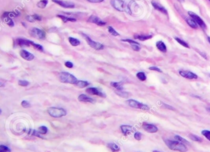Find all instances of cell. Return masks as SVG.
Here are the masks:
<instances>
[{
    "label": "cell",
    "instance_id": "cell-46",
    "mask_svg": "<svg viewBox=\"0 0 210 152\" xmlns=\"http://www.w3.org/2000/svg\"><path fill=\"white\" fill-rule=\"evenodd\" d=\"M90 3H99L104 1V0H87Z\"/></svg>",
    "mask_w": 210,
    "mask_h": 152
},
{
    "label": "cell",
    "instance_id": "cell-5",
    "mask_svg": "<svg viewBox=\"0 0 210 152\" xmlns=\"http://www.w3.org/2000/svg\"><path fill=\"white\" fill-rule=\"evenodd\" d=\"M83 36L85 37V39L86 40V42H87L88 44L91 47L93 48V49H94V50H103V49H104V45H102L101 43L96 42H94V41H93V40H92L91 39V38L89 37V36L86 35L85 34H84Z\"/></svg>",
    "mask_w": 210,
    "mask_h": 152
},
{
    "label": "cell",
    "instance_id": "cell-1",
    "mask_svg": "<svg viewBox=\"0 0 210 152\" xmlns=\"http://www.w3.org/2000/svg\"><path fill=\"white\" fill-rule=\"evenodd\" d=\"M163 141L166 146L171 150L178 151L180 152H186L188 151L187 146L183 143L178 141H171V140L163 138Z\"/></svg>",
    "mask_w": 210,
    "mask_h": 152
},
{
    "label": "cell",
    "instance_id": "cell-4",
    "mask_svg": "<svg viewBox=\"0 0 210 152\" xmlns=\"http://www.w3.org/2000/svg\"><path fill=\"white\" fill-rule=\"evenodd\" d=\"M126 103H127V105H128L129 106H131V108L140 109L143 111H147L149 110V107L147 105L141 103H140L138 101H136L134 100H131V99L128 100L126 101Z\"/></svg>",
    "mask_w": 210,
    "mask_h": 152
},
{
    "label": "cell",
    "instance_id": "cell-29",
    "mask_svg": "<svg viewBox=\"0 0 210 152\" xmlns=\"http://www.w3.org/2000/svg\"><path fill=\"white\" fill-rule=\"evenodd\" d=\"M48 3V0H41L40 1L37 3V6L41 8V9H44V8L46 7V6H47Z\"/></svg>",
    "mask_w": 210,
    "mask_h": 152
},
{
    "label": "cell",
    "instance_id": "cell-38",
    "mask_svg": "<svg viewBox=\"0 0 210 152\" xmlns=\"http://www.w3.org/2000/svg\"><path fill=\"white\" fill-rule=\"evenodd\" d=\"M11 149L5 145L0 146V152H11Z\"/></svg>",
    "mask_w": 210,
    "mask_h": 152
},
{
    "label": "cell",
    "instance_id": "cell-44",
    "mask_svg": "<svg viewBox=\"0 0 210 152\" xmlns=\"http://www.w3.org/2000/svg\"><path fill=\"white\" fill-rule=\"evenodd\" d=\"M65 66L68 68H72L73 66V64L72 63L70 62V61H67V62L65 63Z\"/></svg>",
    "mask_w": 210,
    "mask_h": 152
},
{
    "label": "cell",
    "instance_id": "cell-23",
    "mask_svg": "<svg viewBox=\"0 0 210 152\" xmlns=\"http://www.w3.org/2000/svg\"><path fill=\"white\" fill-rule=\"evenodd\" d=\"M189 137L192 140V141H193L197 142H199V143H201V142H203L202 138H201L200 137H199V136H197V135H196L193 134H189Z\"/></svg>",
    "mask_w": 210,
    "mask_h": 152
},
{
    "label": "cell",
    "instance_id": "cell-40",
    "mask_svg": "<svg viewBox=\"0 0 210 152\" xmlns=\"http://www.w3.org/2000/svg\"><path fill=\"white\" fill-rule=\"evenodd\" d=\"M21 105L23 108H30L31 106V105L29 102H28L27 101H25V100H23L22 101L21 103Z\"/></svg>",
    "mask_w": 210,
    "mask_h": 152
},
{
    "label": "cell",
    "instance_id": "cell-49",
    "mask_svg": "<svg viewBox=\"0 0 210 152\" xmlns=\"http://www.w3.org/2000/svg\"><path fill=\"white\" fill-rule=\"evenodd\" d=\"M153 152H162V151H158V150H154Z\"/></svg>",
    "mask_w": 210,
    "mask_h": 152
},
{
    "label": "cell",
    "instance_id": "cell-36",
    "mask_svg": "<svg viewBox=\"0 0 210 152\" xmlns=\"http://www.w3.org/2000/svg\"><path fill=\"white\" fill-rule=\"evenodd\" d=\"M108 30H109V32L110 33V34L111 35H112L113 36H118V35H119V34H118V33L116 30H115L112 27L109 26V27H108Z\"/></svg>",
    "mask_w": 210,
    "mask_h": 152
},
{
    "label": "cell",
    "instance_id": "cell-51",
    "mask_svg": "<svg viewBox=\"0 0 210 152\" xmlns=\"http://www.w3.org/2000/svg\"><path fill=\"white\" fill-rule=\"evenodd\" d=\"M209 111H210V108H209Z\"/></svg>",
    "mask_w": 210,
    "mask_h": 152
},
{
    "label": "cell",
    "instance_id": "cell-22",
    "mask_svg": "<svg viewBox=\"0 0 210 152\" xmlns=\"http://www.w3.org/2000/svg\"><path fill=\"white\" fill-rule=\"evenodd\" d=\"M152 35H142V34H136L134 35V39H138L141 41H145L147 40H149L152 39Z\"/></svg>",
    "mask_w": 210,
    "mask_h": 152
},
{
    "label": "cell",
    "instance_id": "cell-35",
    "mask_svg": "<svg viewBox=\"0 0 210 152\" xmlns=\"http://www.w3.org/2000/svg\"><path fill=\"white\" fill-rule=\"evenodd\" d=\"M174 39H175V40L177 41V42H178L179 44H180L181 45H182L183 47H186V48H189V46L188 43H186V42H184V41H183L182 40H181V39H179V38H177V37L174 38Z\"/></svg>",
    "mask_w": 210,
    "mask_h": 152
},
{
    "label": "cell",
    "instance_id": "cell-26",
    "mask_svg": "<svg viewBox=\"0 0 210 152\" xmlns=\"http://www.w3.org/2000/svg\"><path fill=\"white\" fill-rule=\"evenodd\" d=\"M57 17L59 18L60 19H61L64 22H67L68 21L75 22L76 20L75 19H74V18H67V17H65V16H62V15H58V16H57Z\"/></svg>",
    "mask_w": 210,
    "mask_h": 152
},
{
    "label": "cell",
    "instance_id": "cell-52",
    "mask_svg": "<svg viewBox=\"0 0 210 152\" xmlns=\"http://www.w3.org/2000/svg\"><path fill=\"white\" fill-rule=\"evenodd\" d=\"M208 1H210V0H208Z\"/></svg>",
    "mask_w": 210,
    "mask_h": 152
},
{
    "label": "cell",
    "instance_id": "cell-18",
    "mask_svg": "<svg viewBox=\"0 0 210 152\" xmlns=\"http://www.w3.org/2000/svg\"><path fill=\"white\" fill-rule=\"evenodd\" d=\"M78 100L80 101L85 102V103H94V102L93 98L88 97L86 95H84V94H81V95H80L79 97H78Z\"/></svg>",
    "mask_w": 210,
    "mask_h": 152
},
{
    "label": "cell",
    "instance_id": "cell-48",
    "mask_svg": "<svg viewBox=\"0 0 210 152\" xmlns=\"http://www.w3.org/2000/svg\"><path fill=\"white\" fill-rule=\"evenodd\" d=\"M178 1H179L180 3H182V2H184V0H178Z\"/></svg>",
    "mask_w": 210,
    "mask_h": 152
},
{
    "label": "cell",
    "instance_id": "cell-33",
    "mask_svg": "<svg viewBox=\"0 0 210 152\" xmlns=\"http://www.w3.org/2000/svg\"><path fill=\"white\" fill-rule=\"evenodd\" d=\"M110 85H111V86H112V87H114L115 88H116L117 90H123V87H122L121 84L120 83L111 82Z\"/></svg>",
    "mask_w": 210,
    "mask_h": 152
},
{
    "label": "cell",
    "instance_id": "cell-32",
    "mask_svg": "<svg viewBox=\"0 0 210 152\" xmlns=\"http://www.w3.org/2000/svg\"><path fill=\"white\" fill-rule=\"evenodd\" d=\"M174 138H176V141H179L180 142H182L183 143H186V144L189 145V142L187 141V140H186L185 138H182V137L179 136V135H175Z\"/></svg>",
    "mask_w": 210,
    "mask_h": 152
},
{
    "label": "cell",
    "instance_id": "cell-37",
    "mask_svg": "<svg viewBox=\"0 0 210 152\" xmlns=\"http://www.w3.org/2000/svg\"><path fill=\"white\" fill-rule=\"evenodd\" d=\"M201 134H202L205 137L207 138L208 141H210V131L208 130H203L201 131Z\"/></svg>",
    "mask_w": 210,
    "mask_h": 152
},
{
    "label": "cell",
    "instance_id": "cell-31",
    "mask_svg": "<svg viewBox=\"0 0 210 152\" xmlns=\"http://www.w3.org/2000/svg\"><path fill=\"white\" fill-rule=\"evenodd\" d=\"M136 76H137V77L138 78V79L140 80H141V81H145L146 80V79H147L146 74L144 72H138L137 74H136Z\"/></svg>",
    "mask_w": 210,
    "mask_h": 152
},
{
    "label": "cell",
    "instance_id": "cell-6",
    "mask_svg": "<svg viewBox=\"0 0 210 152\" xmlns=\"http://www.w3.org/2000/svg\"><path fill=\"white\" fill-rule=\"evenodd\" d=\"M188 13H189V15L190 16V17H191L192 18L194 19L195 21L197 23V24L202 28L203 29H207V25H206V24L202 20V19H201L200 17H199L198 15L194 13H193V12L192 11H189Z\"/></svg>",
    "mask_w": 210,
    "mask_h": 152
},
{
    "label": "cell",
    "instance_id": "cell-10",
    "mask_svg": "<svg viewBox=\"0 0 210 152\" xmlns=\"http://www.w3.org/2000/svg\"><path fill=\"white\" fill-rule=\"evenodd\" d=\"M86 92L89 94V95H97V96H99L101 97H103V98H105L106 96L104 93L101 92V91H99L97 88H94V87H90V88H88L86 90Z\"/></svg>",
    "mask_w": 210,
    "mask_h": 152
},
{
    "label": "cell",
    "instance_id": "cell-47",
    "mask_svg": "<svg viewBox=\"0 0 210 152\" xmlns=\"http://www.w3.org/2000/svg\"><path fill=\"white\" fill-rule=\"evenodd\" d=\"M33 18H34V19H35V20H42V18L40 17V16H39L38 15H36V14H35V15H33Z\"/></svg>",
    "mask_w": 210,
    "mask_h": 152
},
{
    "label": "cell",
    "instance_id": "cell-43",
    "mask_svg": "<svg viewBox=\"0 0 210 152\" xmlns=\"http://www.w3.org/2000/svg\"><path fill=\"white\" fill-rule=\"evenodd\" d=\"M149 69L151 70V71H157V72H162V71L160 69H159L157 67H155V66H152V67H150L149 68Z\"/></svg>",
    "mask_w": 210,
    "mask_h": 152
},
{
    "label": "cell",
    "instance_id": "cell-13",
    "mask_svg": "<svg viewBox=\"0 0 210 152\" xmlns=\"http://www.w3.org/2000/svg\"><path fill=\"white\" fill-rule=\"evenodd\" d=\"M53 2L57 4V5H60V6L65 7V8H74L75 7V5L73 3L68 2L66 1H62V0H52Z\"/></svg>",
    "mask_w": 210,
    "mask_h": 152
},
{
    "label": "cell",
    "instance_id": "cell-45",
    "mask_svg": "<svg viewBox=\"0 0 210 152\" xmlns=\"http://www.w3.org/2000/svg\"><path fill=\"white\" fill-rule=\"evenodd\" d=\"M27 20H28V22H33L35 21V19H34V18H33L32 16H28L27 17Z\"/></svg>",
    "mask_w": 210,
    "mask_h": 152
},
{
    "label": "cell",
    "instance_id": "cell-21",
    "mask_svg": "<svg viewBox=\"0 0 210 152\" xmlns=\"http://www.w3.org/2000/svg\"><path fill=\"white\" fill-rule=\"evenodd\" d=\"M156 46L160 51H162L163 53H166V51H167L166 47L165 44H164L162 42V41H159V42H156Z\"/></svg>",
    "mask_w": 210,
    "mask_h": 152
},
{
    "label": "cell",
    "instance_id": "cell-30",
    "mask_svg": "<svg viewBox=\"0 0 210 152\" xmlns=\"http://www.w3.org/2000/svg\"><path fill=\"white\" fill-rule=\"evenodd\" d=\"M31 45H32V47L34 49H35V50L40 51H43V48L42 45L35 43L34 42H32V41Z\"/></svg>",
    "mask_w": 210,
    "mask_h": 152
},
{
    "label": "cell",
    "instance_id": "cell-25",
    "mask_svg": "<svg viewBox=\"0 0 210 152\" xmlns=\"http://www.w3.org/2000/svg\"><path fill=\"white\" fill-rule=\"evenodd\" d=\"M78 88H85L87 86L89 85V83L87 81H83V80H78V82L76 83V84L75 85Z\"/></svg>",
    "mask_w": 210,
    "mask_h": 152
},
{
    "label": "cell",
    "instance_id": "cell-27",
    "mask_svg": "<svg viewBox=\"0 0 210 152\" xmlns=\"http://www.w3.org/2000/svg\"><path fill=\"white\" fill-rule=\"evenodd\" d=\"M108 147L110 150H112V151L113 152H117L120 150V147H119L117 144L115 143H110L108 144Z\"/></svg>",
    "mask_w": 210,
    "mask_h": 152
},
{
    "label": "cell",
    "instance_id": "cell-28",
    "mask_svg": "<svg viewBox=\"0 0 210 152\" xmlns=\"http://www.w3.org/2000/svg\"><path fill=\"white\" fill-rule=\"evenodd\" d=\"M115 93H116L118 96H120L122 98H128L129 96L128 93L126 92H123L122 91V90H116V91H115Z\"/></svg>",
    "mask_w": 210,
    "mask_h": 152
},
{
    "label": "cell",
    "instance_id": "cell-42",
    "mask_svg": "<svg viewBox=\"0 0 210 152\" xmlns=\"http://www.w3.org/2000/svg\"><path fill=\"white\" fill-rule=\"evenodd\" d=\"M134 137L135 138L136 140H137V141H141V138H142V134L140 133V132H136L134 135Z\"/></svg>",
    "mask_w": 210,
    "mask_h": 152
},
{
    "label": "cell",
    "instance_id": "cell-17",
    "mask_svg": "<svg viewBox=\"0 0 210 152\" xmlns=\"http://www.w3.org/2000/svg\"><path fill=\"white\" fill-rule=\"evenodd\" d=\"M1 18H2V20H3V21L5 22L6 24H7L9 26L13 27L14 26V22L12 21V19L10 17H9V16H8L7 13H4Z\"/></svg>",
    "mask_w": 210,
    "mask_h": 152
},
{
    "label": "cell",
    "instance_id": "cell-3",
    "mask_svg": "<svg viewBox=\"0 0 210 152\" xmlns=\"http://www.w3.org/2000/svg\"><path fill=\"white\" fill-rule=\"evenodd\" d=\"M48 113L53 118H61L65 116L67 112L63 108H59L55 107H51L48 109Z\"/></svg>",
    "mask_w": 210,
    "mask_h": 152
},
{
    "label": "cell",
    "instance_id": "cell-14",
    "mask_svg": "<svg viewBox=\"0 0 210 152\" xmlns=\"http://www.w3.org/2000/svg\"><path fill=\"white\" fill-rule=\"evenodd\" d=\"M20 55L23 59L27 61H32L35 58L34 55L25 50H22L20 51Z\"/></svg>",
    "mask_w": 210,
    "mask_h": 152
},
{
    "label": "cell",
    "instance_id": "cell-11",
    "mask_svg": "<svg viewBox=\"0 0 210 152\" xmlns=\"http://www.w3.org/2000/svg\"><path fill=\"white\" fill-rule=\"evenodd\" d=\"M88 21L91 22V23L96 24V25L99 26H105L106 24L105 22L103 21V20H102L99 18L97 17V16H94V15L91 16L89 18Z\"/></svg>",
    "mask_w": 210,
    "mask_h": 152
},
{
    "label": "cell",
    "instance_id": "cell-20",
    "mask_svg": "<svg viewBox=\"0 0 210 152\" xmlns=\"http://www.w3.org/2000/svg\"><path fill=\"white\" fill-rule=\"evenodd\" d=\"M186 22L187 23L188 25L191 27L192 28H198V24H197V23L195 21V20L193 19V18H192L191 17V18H187L186 19Z\"/></svg>",
    "mask_w": 210,
    "mask_h": 152
},
{
    "label": "cell",
    "instance_id": "cell-9",
    "mask_svg": "<svg viewBox=\"0 0 210 152\" xmlns=\"http://www.w3.org/2000/svg\"><path fill=\"white\" fill-rule=\"evenodd\" d=\"M142 128L144 129V130L146 131L148 133H156L158 132V127L155 126L154 124H148V123L146 122H144L142 125Z\"/></svg>",
    "mask_w": 210,
    "mask_h": 152
},
{
    "label": "cell",
    "instance_id": "cell-16",
    "mask_svg": "<svg viewBox=\"0 0 210 152\" xmlns=\"http://www.w3.org/2000/svg\"><path fill=\"white\" fill-rule=\"evenodd\" d=\"M152 6H153L155 7V9L158 10L160 12H161L162 13H163L164 14H168L167 10L162 5H161L160 3H158V2L155 1H152Z\"/></svg>",
    "mask_w": 210,
    "mask_h": 152
},
{
    "label": "cell",
    "instance_id": "cell-12",
    "mask_svg": "<svg viewBox=\"0 0 210 152\" xmlns=\"http://www.w3.org/2000/svg\"><path fill=\"white\" fill-rule=\"evenodd\" d=\"M179 74L182 77L186 78V79H197L198 78V76H197V74L191 71H180Z\"/></svg>",
    "mask_w": 210,
    "mask_h": 152
},
{
    "label": "cell",
    "instance_id": "cell-24",
    "mask_svg": "<svg viewBox=\"0 0 210 152\" xmlns=\"http://www.w3.org/2000/svg\"><path fill=\"white\" fill-rule=\"evenodd\" d=\"M68 41L70 43L72 46L73 47H76L78 46V45H80V41L79 40H78L76 39L73 38V37H69L68 38Z\"/></svg>",
    "mask_w": 210,
    "mask_h": 152
},
{
    "label": "cell",
    "instance_id": "cell-50",
    "mask_svg": "<svg viewBox=\"0 0 210 152\" xmlns=\"http://www.w3.org/2000/svg\"><path fill=\"white\" fill-rule=\"evenodd\" d=\"M208 42L210 43V37H209V36H208Z\"/></svg>",
    "mask_w": 210,
    "mask_h": 152
},
{
    "label": "cell",
    "instance_id": "cell-39",
    "mask_svg": "<svg viewBox=\"0 0 210 152\" xmlns=\"http://www.w3.org/2000/svg\"><path fill=\"white\" fill-rule=\"evenodd\" d=\"M131 45V47H132V48L133 49L134 51H139L140 50H141V47H140V46H139V43H138V42Z\"/></svg>",
    "mask_w": 210,
    "mask_h": 152
},
{
    "label": "cell",
    "instance_id": "cell-2",
    "mask_svg": "<svg viewBox=\"0 0 210 152\" xmlns=\"http://www.w3.org/2000/svg\"><path fill=\"white\" fill-rule=\"evenodd\" d=\"M59 79L62 83L76 85L78 82L76 78L67 72H62L59 75Z\"/></svg>",
    "mask_w": 210,
    "mask_h": 152
},
{
    "label": "cell",
    "instance_id": "cell-41",
    "mask_svg": "<svg viewBox=\"0 0 210 152\" xmlns=\"http://www.w3.org/2000/svg\"><path fill=\"white\" fill-rule=\"evenodd\" d=\"M18 84L19 85L22 86V87H26L29 84V82L27 80H19L18 82Z\"/></svg>",
    "mask_w": 210,
    "mask_h": 152
},
{
    "label": "cell",
    "instance_id": "cell-19",
    "mask_svg": "<svg viewBox=\"0 0 210 152\" xmlns=\"http://www.w3.org/2000/svg\"><path fill=\"white\" fill-rule=\"evenodd\" d=\"M120 128H121L122 132L125 135L128 134L129 133L133 132V127L131 126H128V125H123L120 127Z\"/></svg>",
    "mask_w": 210,
    "mask_h": 152
},
{
    "label": "cell",
    "instance_id": "cell-34",
    "mask_svg": "<svg viewBox=\"0 0 210 152\" xmlns=\"http://www.w3.org/2000/svg\"><path fill=\"white\" fill-rule=\"evenodd\" d=\"M48 132V128L46 126H41L38 128V134H46Z\"/></svg>",
    "mask_w": 210,
    "mask_h": 152
},
{
    "label": "cell",
    "instance_id": "cell-8",
    "mask_svg": "<svg viewBox=\"0 0 210 152\" xmlns=\"http://www.w3.org/2000/svg\"><path fill=\"white\" fill-rule=\"evenodd\" d=\"M124 1L123 0H111L110 4L115 9L123 12L124 11Z\"/></svg>",
    "mask_w": 210,
    "mask_h": 152
},
{
    "label": "cell",
    "instance_id": "cell-15",
    "mask_svg": "<svg viewBox=\"0 0 210 152\" xmlns=\"http://www.w3.org/2000/svg\"><path fill=\"white\" fill-rule=\"evenodd\" d=\"M15 42L20 47H32V45H31L32 41L30 40H28L23 39H17L15 40Z\"/></svg>",
    "mask_w": 210,
    "mask_h": 152
},
{
    "label": "cell",
    "instance_id": "cell-7",
    "mask_svg": "<svg viewBox=\"0 0 210 152\" xmlns=\"http://www.w3.org/2000/svg\"><path fill=\"white\" fill-rule=\"evenodd\" d=\"M30 34L34 37L40 40L44 39L45 36H46V34H45V32L44 31L37 28H33L30 30Z\"/></svg>",
    "mask_w": 210,
    "mask_h": 152
}]
</instances>
